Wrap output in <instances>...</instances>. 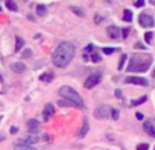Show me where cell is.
<instances>
[{
    "label": "cell",
    "instance_id": "6da1fadb",
    "mask_svg": "<svg viewBox=\"0 0 155 150\" xmlns=\"http://www.w3.org/2000/svg\"><path fill=\"white\" fill-rule=\"evenodd\" d=\"M74 56H75V45L72 43L64 41V43L59 44V46L54 49L53 55H52V62L56 67L64 68L71 63Z\"/></svg>",
    "mask_w": 155,
    "mask_h": 150
},
{
    "label": "cell",
    "instance_id": "7a4b0ae2",
    "mask_svg": "<svg viewBox=\"0 0 155 150\" xmlns=\"http://www.w3.org/2000/svg\"><path fill=\"white\" fill-rule=\"evenodd\" d=\"M151 63H153V56L148 53L146 55H135L127 67L128 73H144L150 68Z\"/></svg>",
    "mask_w": 155,
    "mask_h": 150
},
{
    "label": "cell",
    "instance_id": "3957f363",
    "mask_svg": "<svg viewBox=\"0 0 155 150\" xmlns=\"http://www.w3.org/2000/svg\"><path fill=\"white\" fill-rule=\"evenodd\" d=\"M59 94L65 100V101H68L70 104H72L74 107H79V108L83 107L82 97L79 96V93H78L76 90H74V89L70 87V86H63V87H60Z\"/></svg>",
    "mask_w": 155,
    "mask_h": 150
},
{
    "label": "cell",
    "instance_id": "277c9868",
    "mask_svg": "<svg viewBox=\"0 0 155 150\" xmlns=\"http://www.w3.org/2000/svg\"><path fill=\"white\" fill-rule=\"evenodd\" d=\"M102 80V74L101 73H94L91 75H88L87 79L84 82V87L86 89H93L94 86H97L99 82Z\"/></svg>",
    "mask_w": 155,
    "mask_h": 150
},
{
    "label": "cell",
    "instance_id": "5b68a950",
    "mask_svg": "<svg viewBox=\"0 0 155 150\" xmlns=\"http://www.w3.org/2000/svg\"><path fill=\"white\" fill-rule=\"evenodd\" d=\"M139 22H140V25H142L143 27H153L155 25L154 18L150 15V14H147V12L140 14V15H139Z\"/></svg>",
    "mask_w": 155,
    "mask_h": 150
},
{
    "label": "cell",
    "instance_id": "8992f818",
    "mask_svg": "<svg viewBox=\"0 0 155 150\" xmlns=\"http://www.w3.org/2000/svg\"><path fill=\"white\" fill-rule=\"evenodd\" d=\"M110 109H112V108L102 105V107L97 108L95 112H94V115H95L97 119H107V118H110Z\"/></svg>",
    "mask_w": 155,
    "mask_h": 150
},
{
    "label": "cell",
    "instance_id": "52a82bcc",
    "mask_svg": "<svg viewBox=\"0 0 155 150\" xmlns=\"http://www.w3.org/2000/svg\"><path fill=\"white\" fill-rule=\"evenodd\" d=\"M127 83H134V85H140V86H147L148 80L146 78H140V77H127L125 79Z\"/></svg>",
    "mask_w": 155,
    "mask_h": 150
},
{
    "label": "cell",
    "instance_id": "ba28073f",
    "mask_svg": "<svg viewBox=\"0 0 155 150\" xmlns=\"http://www.w3.org/2000/svg\"><path fill=\"white\" fill-rule=\"evenodd\" d=\"M106 32H107V36H109L110 38H113V40H116V38H118L121 36V30L118 29L117 26H107V29H106Z\"/></svg>",
    "mask_w": 155,
    "mask_h": 150
},
{
    "label": "cell",
    "instance_id": "9c48e42d",
    "mask_svg": "<svg viewBox=\"0 0 155 150\" xmlns=\"http://www.w3.org/2000/svg\"><path fill=\"white\" fill-rule=\"evenodd\" d=\"M53 113H54L53 105H52V104H46V105H45V109H44V113H42L44 120L48 121L49 119H51V116H53Z\"/></svg>",
    "mask_w": 155,
    "mask_h": 150
},
{
    "label": "cell",
    "instance_id": "30bf717a",
    "mask_svg": "<svg viewBox=\"0 0 155 150\" xmlns=\"http://www.w3.org/2000/svg\"><path fill=\"white\" fill-rule=\"evenodd\" d=\"M143 130H144V131L147 132L150 137L155 138V128H154L153 123H151L150 120H146V121H144V124H143Z\"/></svg>",
    "mask_w": 155,
    "mask_h": 150
},
{
    "label": "cell",
    "instance_id": "8fae6325",
    "mask_svg": "<svg viewBox=\"0 0 155 150\" xmlns=\"http://www.w3.org/2000/svg\"><path fill=\"white\" fill-rule=\"evenodd\" d=\"M11 70L16 74H22L25 70H26V66L21 62H16V63H12V64H11Z\"/></svg>",
    "mask_w": 155,
    "mask_h": 150
},
{
    "label": "cell",
    "instance_id": "7c38bea8",
    "mask_svg": "<svg viewBox=\"0 0 155 150\" xmlns=\"http://www.w3.org/2000/svg\"><path fill=\"white\" fill-rule=\"evenodd\" d=\"M38 126H40V123H38L35 119H31V120L27 121V128H29V131L31 132V134L38 132Z\"/></svg>",
    "mask_w": 155,
    "mask_h": 150
},
{
    "label": "cell",
    "instance_id": "4fadbf2b",
    "mask_svg": "<svg viewBox=\"0 0 155 150\" xmlns=\"http://www.w3.org/2000/svg\"><path fill=\"white\" fill-rule=\"evenodd\" d=\"M14 149L15 150H37L33 148V146H29V145H26V143H23V141H18V142L14 145Z\"/></svg>",
    "mask_w": 155,
    "mask_h": 150
},
{
    "label": "cell",
    "instance_id": "5bb4252c",
    "mask_svg": "<svg viewBox=\"0 0 155 150\" xmlns=\"http://www.w3.org/2000/svg\"><path fill=\"white\" fill-rule=\"evenodd\" d=\"M88 128H90V127H88V120H87V119H84V120H83V127L79 130V132H78V137H79V138L86 137V134L88 132Z\"/></svg>",
    "mask_w": 155,
    "mask_h": 150
},
{
    "label": "cell",
    "instance_id": "9a60e30c",
    "mask_svg": "<svg viewBox=\"0 0 155 150\" xmlns=\"http://www.w3.org/2000/svg\"><path fill=\"white\" fill-rule=\"evenodd\" d=\"M54 78V74L51 73V71H48V73H44L40 75V80H42V82H52Z\"/></svg>",
    "mask_w": 155,
    "mask_h": 150
},
{
    "label": "cell",
    "instance_id": "2e32d148",
    "mask_svg": "<svg viewBox=\"0 0 155 150\" xmlns=\"http://www.w3.org/2000/svg\"><path fill=\"white\" fill-rule=\"evenodd\" d=\"M46 12H48V10H46V5H44V4H38L37 5V15L38 16H45Z\"/></svg>",
    "mask_w": 155,
    "mask_h": 150
},
{
    "label": "cell",
    "instance_id": "e0dca14e",
    "mask_svg": "<svg viewBox=\"0 0 155 150\" xmlns=\"http://www.w3.org/2000/svg\"><path fill=\"white\" fill-rule=\"evenodd\" d=\"M37 142H38V137H35V135H30L29 138H26V139L23 141V143H26V145H29V146L34 145V143H37Z\"/></svg>",
    "mask_w": 155,
    "mask_h": 150
},
{
    "label": "cell",
    "instance_id": "ac0fdd59",
    "mask_svg": "<svg viewBox=\"0 0 155 150\" xmlns=\"http://www.w3.org/2000/svg\"><path fill=\"white\" fill-rule=\"evenodd\" d=\"M5 5H7V8L11 11H18V5H16V3L12 2V0H7V2H5Z\"/></svg>",
    "mask_w": 155,
    "mask_h": 150
},
{
    "label": "cell",
    "instance_id": "d6986e66",
    "mask_svg": "<svg viewBox=\"0 0 155 150\" xmlns=\"http://www.w3.org/2000/svg\"><path fill=\"white\" fill-rule=\"evenodd\" d=\"M146 101H147V96H142L140 98L134 100V101L131 102V105L132 107H136V105H140V104H143V102H146Z\"/></svg>",
    "mask_w": 155,
    "mask_h": 150
},
{
    "label": "cell",
    "instance_id": "ffe728a7",
    "mask_svg": "<svg viewBox=\"0 0 155 150\" xmlns=\"http://www.w3.org/2000/svg\"><path fill=\"white\" fill-rule=\"evenodd\" d=\"M124 21L125 22H131L132 21V11L131 10H124Z\"/></svg>",
    "mask_w": 155,
    "mask_h": 150
},
{
    "label": "cell",
    "instance_id": "44dd1931",
    "mask_svg": "<svg viewBox=\"0 0 155 150\" xmlns=\"http://www.w3.org/2000/svg\"><path fill=\"white\" fill-rule=\"evenodd\" d=\"M118 116H120V112H118V109H116V108H112V109H110V118H112L113 120H117Z\"/></svg>",
    "mask_w": 155,
    "mask_h": 150
},
{
    "label": "cell",
    "instance_id": "7402d4cb",
    "mask_svg": "<svg viewBox=\"0 0 155 150\" xmlns=\"http://www.w3.org/2000/svg\"><path fill=\"white\" fill-rule=\"evenodd\" d=\"M15 40H16V44H15V51H16V52H18V51H19V49H21V48H22V46H23L25 41H23V40H22V38H21V37H16V38H15Z\"/></svg>",
    "mask_w": 155,
    "mask_h": 150
},
{
    "label": "cell",
    "instance_id": "603a6c76",
    "mask_svg": "<svg viewBox=\"0 0 155 150\" xmlns=\"http://www.w3.org/2000/svg\"><path fill=\"white\" fill-rule=\"evenodd\" d=\"M153 32H147L144 34V40H146V43L147 44H151V41H153Z\"/></svg>",
    "mask_w": 155,
    "mask_h": 150
},
{
    "label": "cell",
    "instance_id": "cb8c5ba5",
    "mask_svg": "<svg viewBox=\"0 0 155 150\" xmlns=\"http://www.w3.org/2000/svg\"><path fill=\"white\" fill-rule=\"evenodd\" d=\"M91 62H94V63H98V62H101V56H99L98 53H95V52H94V53H91Z\"/></svg>",
    "mask_w": 155,
    "mask_h": 150
},
{
    "label": "cell",
    "instance_id": "d4e9b609",
    "mask_svg": "<svg viewBox=\"0 0 155 150\" xmlns=\"http://www.w3.org/2000/svg\"><path fill=\"white\" fill-rule=\"evenodd\" d=\"M125 60H127V55H125V53H124V55H121L120 63H118V70H123V67H124V63H125Z\"/></svg>",
    "mask_w": 155,
    "mask_h": 150
},
{
    "label": "cell",
    "instance_id": "484cf974",
    "mask_svg": "<svg viewBox=\"0 0 155 150\" xmlns=\"http://www.w3.org/2000/svg\"><path fill=\"white\" fill-rule=\"evenodd\" d=\"M71 10H72L76 14V15H79V16H84V12H83V11L80 10L79 7H71Z\"/></svg>",
    "mask_w": 155,
    "mask_h": 150
},
{
    "label": "cell",
    "instance_id": "4316f807",
    "mask_svg": "<svg viewBox=\"0 0 155 150\" xmlns=\"http://www.w3.org/2000/svg\"><path fill=\"white\" fill-rule=\"evenodd\" d=\"M33 55L31 49H26V51H23V53H22V57H25V59H27V57H30Z\"/></svg>",
    "mask_w": 155,
    "mask_h": 150
},
{
    "label": "cell",
    "instance_id": "83f0119b",
    "mask_svg": "<svg viewBox=\"0 0 155 150\" xmlns=\"http://www.w3.org/2000/svg\"><path fill=\"white\" fill-rule=\"evenodd\" d=\"M102 51H104L105 55H112V53H114L116 52V49L114 48H104Z\"/></svg>",
    "mask_w": 155,
    "mask_h": 150
},
{
    "label": "cell",
    "instance_id": "f1b7e54d",
    "mask_svg": "<svg viewBox=\"0 0 155 150\" xmlns=\"http://www.w3.org/2000/svg\"><path fill=\"white\" fill-rule=\"evenodd\" d=\"M148 149H150L148 143H140V145H137V150H148Z\"/></svg>",
    "mask_w": 155,
    "mask_h": 150
},
{
    "label": "cell",
    "instance_id": "f546056e",
    "mask_svg": "<svg viewBox=\"0 0 155 150\" xmlns=\"http://www.w3.org/2000/svg\"><path fill=\"white\" fill-rule=\"evenodd\" d=\"M129 30H131V29H129V27H127V29L121 30V36H123L124 38H127V37H128V34H129Z\"/></svg>",
    "mask_w": 155,
    "mask_h": 150
},
{
    "label": "cell",
    "instance_id": "4dcf8cb0",
    "mask_svg": "<svg viewBox=\"0 0 155 150\" xmlns=\"http://www.w3.org/2000/svg\"><path fill=\"white\" fill-rule=\"evenodd\" d=\"M135 5H136V7H143V5H144V2H143V0H139V2L135 3Z\"/></svg>",
    "mask_w": 155,
    "mask_h": 150
},
{
    "label": "cell",
    "instance_id": "1f68e13d",
    "mask_svg": "<svg viewBox=\"0 0 155 150\" xmlns=\"http://www.w3.org/2000/svg\"><path fill=\"white\" fill-rule=\"evenodd\" d=\"M16 132H18V128H16V127H12V128H11V134H16Z\"/></svg>",
    "mask_w": 155,
    "mask_h": 150
},
{
    "label": "cell",
    "instance_id": "d6a6232c",
    "mask_svg": "<svg viewBox=\"0 0 155 150\" xmlns=\"http://www.w3.org/2000/svg\"><path fill=\"white\" fill-rule=\"evenodd\" d=\"M136 118L139 119V120H142V119H143V115H142V113H136Z\"/></svg>",
    "mask_w": 155,
    "mask_h": 150
},
{
    "label": "cell",
    "instance_id": "836d02e7",
    "mask_svg": "<svg viewBox=\"0 0 155 150\" xmlns=\"http://www.w3.org/2000/svg\"><path fill=\"white\" fill-rule=\"evenodd\" d=\"M99 21H101V18H99L98 15H97V16H95V23H101V22H99Z\"/></svg>",
    "mask_w": 155,
    "mask_h": 150
},
{
    "label": "cell",
    "instance_id": "e575fe53",
    "mask_svg": "<svg viewBox=\"0 0 155 150\" xmlns=\"http://www.w3.org/2000/svg\"><path fill=\"white\" fill-rule=\"evenodd\" d=\"M116 96H117L118 98H120V97H121V93H120V90H117V91H116Z\"/></svg>",
    "mask_w": 155,
    "mask_h": 150
},
{
    "label": "cell",
    "instance_id": "d590c367",
    "mask_svg": "<svg viewBox=\"0 0 155 150\" xmlns=\"http://www.w3.org/2000/svg\"><path fill=\"white\" fill-rule=\"evenodd\" d=\"M4 139V137H3V135H0V141H3Z\"/></svg>",
    "mask_w": 155,
    "mask_h": 150
},
{
    "label": "cell",
    "instance_id": "8d00e7d4",
    "mask_svg": "<svg viewBox=\"0 0 155 150\" xmlns=\"http://www.w3.org/2000/svg\"><path fill=\"white\" fill-rule=\"evenodd\" d=\"M153 77L155 78V68H154V71H153Z\"/></svg>",
    "mask_w": 155,
    "mask_h": 150
},
{
    "label": "cell",
    "instance_id": "74e56055",
    "mask_svg": "<svg viewBox=\"0 0 155 150\" xmlns=\"http://www.w3.org/2000/svg\"><path fill=\"white\" fill-rule=\"evenodd\" d=\"M0 120H2V116H0Z\"/></svg>",
    "mask_w": 155,
    "mask_h": 150
},
{
    "label": "cell",
    "instance_id": "f35d334b",
    "mask_svg": "<svg viewBox=\"0 0 155 150\" xmlns=\"http://www.w3.org/2000/svg\"><path fill=\"white\" fill-rule=\"evenodd\" d=\"M0 11H2V7H0Z\"/></svg>",
    "mask_w": 155,
    "mask_h": 150
},
{
    "label": "cell",
    "instance_id": "ab89813d",
    "mask_svg": "<svg viewBox=\"0 0 155 150\" xmlns=\"http://www.w3.org/2000/svg\"><path fill=\"white\" fill-rule=\"evenodd\" d=\"M154 150H155V149H154Z\"/></svg>",
    "mask_w": 155,
    "mask_h": 150
}]
</instances>
